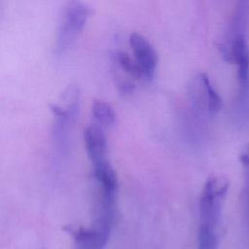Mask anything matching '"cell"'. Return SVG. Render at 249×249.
Returning <instances> with one entry per match:
<instances>
[{"mask_svg": "<svg viewBox=\"0 0 249 249\" xmlns=\"http://www.w3.org/2000/svg\"><path fill=\"white\" fill-rule=\"evenodd\" d=\"M240 161L245 168H249V144L244 148L240 154Z\"/></svg>", "mask_w": 249, "mask_h": 249, "instance_id": "obj_12", "label": "cell"}, {"mask_svg": "<svg viewBox=\"0 0 249 249\" xmlns=\"http://www.w3.org/2000/svg\"><path fill=\"white\" fill-rule=\"evenodd\" d=\"M84 139L88 156L92 164L106 160L107 140L100 126L97 124L88 126L84 132Z\"/></svg>", "mask_w": 249, "mask_h": 249, "instance_id": "obj_6", "label": "cell"}, {"mask_svg": "<svg viewBox=\"0 0 249 249\" xmlns=\"http://www.w3.org/2000/svg\"><path fill=\"white\" fill-rule=\"evenodd\" d=\"M67 231L73 235L76 249H103L111 232L94 225L88 229L68 227Z\"/></svg>", "mask_w": 249, "mask_h": 249, "instance_id": "obj_5", "label": "cell"}, {"mask_svg": "<svg viewBox=\"0 0 249 249\" xmlns=\"http://www.w3.org/2000/svg\"><path fill=\"white\" fill-rule=\"evenodd\" d=\"M229 187L230 181L223 174H213L206 180L199 197V223L219 226L222 202Z\"/></svg>", "mask_w": 249, "mask_h": 249, "instance_id": "obj_1", "label": "cell"}, {"mask_svg": "<svg viewBox=\"0 0 249 249\" xmlns=\"http://www.w3.org/2000/svg\"><path fill=\"white\" fill-rule=\"evenodd\" d=\"M129 44L134 59L140 67L143 77L152 78L158 65V54L151 43L141 34L133 32L129 36Z\"/></svg>", "mask_w": 249, "mask_h": 249, "instance_id": "obj_4", "label": "cell"}, {"mask_svg": "<svg viewBox=\"0 0 249 249\" xmlns=\"http://www.w3.org/2000/svg\"><path fill=\"white\" fill-rule=\"evenodd\" d=\"M91 112L97 125L101 128L109 127L116 122V113L113 107L104 100L95 99L91 105Z\"/></svg>", "mask_w": 249, "mask_h": 249, "instance_id": "obj_9", "label": "cell"}, {"mask_svg": "<svg viewBox=\"0 0 249 249\" xmlns=\"http://www.w3.org/2000/svg\"><path fill=\"white\" fill-rule=\"evenodd\" d=\"M74 120L68 117H55L53 126V140L60 154L66 153L69 142V126Z\"/></svg>", "mask_w": 249, "mask_h": 249, "instance_id": "obj_8", "label": "cell"}, {"mask_svg": "<svg viewBox=\"0 0 249 249\" xmlns=\"http://www.w3.org/2000/svg\"><path fill=\"white\" fill-rule=\"evenodd\" d=\"M93 176L97 181L99 193L109 197L116 198L118 190V177L108 160H102L92 164Z\"/></svg>", "mask_w": 249, "mask_h": 249, "instance_id": "obj_7", "label": "cell"}, {"mask_svg": "<svg viewBox=\"0 0 249 249\" xmlns=\"http://www.w3.org/2000/svg\"><path fill=\"white\" fill-rule=\"evenodd\" d=\"M117 62L119 63L120 67L133 79H140L143 77V73L135 59L130 57L126 53H118Z\"/></svg>", "mask_w": 249, "mask_h": 249, "instance_id": "obj_10", "label": "cell"}, {"mask_svg": "<svg viewBox=\"0 0 249 249\" xmlns=\"http://www.w3.org/2000/svg\"><path fill=\"white\" fill-rule=\"evenodd\" d=\"M91 14L92 9L87 3L80 1L67 3L63 9L57 32L55 46L57 54L63 53L68 49L75 37L82 31Z\"/></svg>", "mask_w": 249, "mask_h": 249, "instance_id": "obj_2", "label": "cell"}, {"mask_svg": "<svg viewBox=\"0 0 249 249\" xmlns=\"http://www.w3.org/2000/svg\"><path fill=\"white\" fill-rule=\"evenodd\" d=\"M222 106V100L219 96L218 92L212 87V85L208 88V102H207V110L211 114H216L220 111Z\"/></svg>", "mask_w": 249, "mask_h": 249, "instance_id": "obj_11", "label": "cell"}, {"mask_svg": "<svg viewBox=\"0 0 249 249\" xmlns=\"http://www.w3.org/2000/svg\"><path fill=\"white\" fill-rule=\"evenodd\" d=\"M222 48L225 58L237 65L240 88L246 90L249 85V47L245 35H236L228 46Z\"/></svg>", "mask_w": 249, "mask_h": 249, "instance_id": "obj_3", "label": "cell"}]
</instances>
